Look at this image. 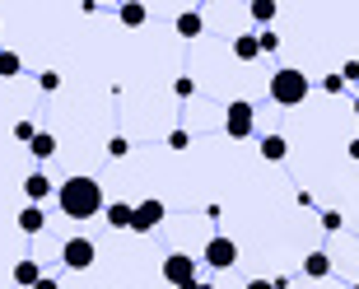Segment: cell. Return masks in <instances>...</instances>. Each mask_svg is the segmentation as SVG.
Instances as JSON below:
<instances>
[{"instance_id": "4316f807", "label": "cell", "mask_w": 359, "mask_h": 289, "mask_svg": "<svg viewBox=\"0 0 359 289\" xmlns=\"http://www.w3.org/2000/svg\"><path fill=\"white\" fill-rule=\"evenodd\" d=\"M187 144H191V135H187L182 126H177V131H168V149H187Z\"/></svg>"}, {"instance_id": "30bf717a", "label": "cell", "mask_w": 359, "mask_h": 289, "mask_svg": "<svg viewBox=\"0 0 359 289\" xmlns=\"http://www.w3.org/2000/svg\"><path fill=\"white\" fill-rule=\"evenodd\" d=\"M173 28H177V38H201V33H205V14L201 10H182L173 19Z\"/></svg>"}, {"instance_id": "83f0119b", "label": "cell", "mask_w": 359, "mask_h": 289, "mask_svg": "<svg viewBox=\"0 0 359 289\" xmlns=\"http://www.w3.org/2000/svg\"><path fill=\"white\" fill-rule=\"evenodd\" d=\"M341 79H346V84H359V61H346V66H341Z\"/></svg>"}, {"instance_id": "4dcf8cb0", "label": "cell", "mask_w": 359, "mask_h": 289, "mask_svg": "<svg viewBox=\"0 0 359 289\" xmlns=\"http://www.w3.org/2000/svg\"><path fill=\"white\" fill-rule=\"evenodd\" d=\"M346 154H350V159H359V135H355V140L346 144Z\"/></svg>"}, {"instance_id": "ac0fdd59", "label": "cell", "mask_w": 359, "mask_h": 289, "mask_svg": "<svg viewBox=\"0 0 359 289\" xmlns=\"http://www.w3.org/2000/svg\"><path fill=\"white\" fill-rule=\"evenodd\" d=\"M24 75V56L19 52H0V79H19Z\"/></svg>"}, {"instance_id": "8992f818", "label": "cell", "mask_w": 359, "mask_h": 289, "mask_svg": "<svg viewBox=\"0 0 359 289\" xmlns=\"http://www.w3.org/2000/svg\"><path fill=\"white\" fill-rule=\"evenodd\" d=\"M163 280H168L173 289H191V285H196V257L168 252V257H163Z\"/></svg>"}, {"instance_id": "f1b7e54d", "label": "cell", "mask_w": 359, "mask_h": 289, "mask_svg": "<svg viewBox=\"0 0 359 289\" xmlns=\"http://www.w3.org/2000/svg\"><path fill=\"white\" fill-rule=\"evenodd\" d=\"M243 289H276V285H271V280H248Z\"/></svg>"}, {"instance_id": "d6a6232c", "label": "cell", "mask_w": 359, "mask_h": 289, "mask_svg": "<svg viewBox=\"0 0 359 289\" xmlns=\"http://www.w3.org/2000/svg\"><path fill=\"white\" fill-rule=\"evenodd\" d=\"M355 117H359V93H355Z\"/></svg>"}, {"instance_id": "1f68e13d", "label": "cell", "mask_w": 359, "mask_h": 289, "mask_svg": "<svg viewBox=\"0 0 359 289\" xmlns=\"http://www.w3.org/2000/svg\"><path fill=\"white\" fill-rule=\"evenodd\" d=\"M191 289H215V285H205V280H196V285H191Z\"/></svg>"}, {"instance_id": "6da1fadb", "label": "cell", "mask_w": 359, "mask_h": 289, "mask_svg": "<svg viewBox=\"0 0 359 289\" xmlns=\"http://www.w3.org/2000/svg\"><path fill=\"white\" fill-rule=\"evenodd\" d=\"M56 206H61L66 220H93L107 206V196H103V187H98V177L75 173V177H66V182L56 187Z\"/></svg>"}, {"instance_id": "d6986e66", "label": "cell", "mask_w": 359, "mask_h": 289, "mask_svg": "<svg viewBox=\"0 0 359 289\" xmlns=\"http://www.w3.org/2000/svg\"><path fill=\"white\" fill-rule=\"evenodd\" d=\"M248 10H252V19H257V24H271V19H276V0H252Z\"/></svg>"}, {"instance_id": "7c38bea8", "label": "cell", "mask_w": 359, "mask_h": 289, "mask_svg": "<svg viewBox=\"0 0 359 289\" xmlns=\"http://www.w3.org/2000/svg\"><path fill=\"white\" fill-rule=\"evenodd\" d=\"M131 215H135V206H126V201H112V206H103L107 229H131Z\"/></svg>"}, {"instance_id": "e0dca14e", "label": "cell", "mask_w": 359, "mask_h": 289, "mask_svg": "<svg viewBox=\"0 0 359 289\" xmlns=\"http://www.w3.org/2000/svg\"><path fill=\"white\" fill-rule=\"evenodd\" d=\"M233 56H238V61H257V33H238V38H233Z\"/></svg>"}, {"instance_id": "d4e9b609", "label": "cell", "mask_w": 359, "mask_h": 289, "mask_svg": "<svg viewBox=\"0 0 359 289\" xmlns=\"http://www.w3.org/2000/svg\"><path fill=\"white\" fill-rule=\"evenodd\" d=\"M38 89L42 93H56V89H61V75H56V70H42V75H38Z\"/></svg>"}, {"instance_id": "cb8c5ba5", "label": "cell", "mask_w": 359, "mask_h": 289, "mask_svg": "<svg viewBox=\"0 0 359 289\" xmlns=\"http://www.w3.org/2000/svg\"><path fill=\"white\" fill-rule=\"evenodd\" d=\"M322 93L341 98V93H346V79H341V75H322Z\"/></svg>"}, {"instance_id": "ffe728a7", "label": "cell", "mask_w": 359, "mask_h": 289, "mask_svg": "<svg viewBox=\"0 0 359 289\" xmlns=\"http://www.w3.org/2000/svg\"><path fill=\"white\" fill-rule=\"evenodd\" d=\"M257 52H262V56L280 52V33H271V28H266V33H257Z\"/></svg>"}, {"instance_id": "7402d4cb", "label": "cell", "mask_w": 359, "mask_h": 289, "mask_svg": "<svg viewBox=\"0 0 359 289\" xmlns=\"http://www.w3.org/2000/svg\"><path fill=\"white\" fill-rule=\"evenodd\" d=\"M14 140H19V144H33V135H38V126H33V121H14Z\"/></svg>"}, {"instance_id": "5bb4252c", "label": "cell", "mask_w": 359, "mask_h": 289, "mask_svg": "<svg viewBox=\"0 0 359 289\" xmlns=\"http://www.w3.org/2000/svg\"><path fill=\"white\" fill-rule=\"evenodd\" d=\"M19 229H24V234H42V229H47L42 206H24V210H19Z\"/></svg>"}, {"instance_id": "52a82bcc", "label": "cell", "mask_w": 359, "mask_h": 289, "mask_svg": "<svg viewBox=\"0 0 359 289\" xmlns=\"http://www.w3.org/2000/svg\"><path fill=\"white\" fill-rule=\"evenodd\" d=\"M163 215H168V206H163L159 196H145L135 201V215H131V234H154L163 224Z\"/></svg>"}, {"instance_id": "ba28073f", "label": "cell", "mask_w": 359, "mask_h": 289, "mask_svg": "<svg viewBox=\"0 0 359 289\" xmlns=\"http://www.w3.org/2000/svg\"><path fill=\"white\" fill-rule=\"evenodd\" d=\"M24 196H28V206H42L47 196H56L52 177H47V173H28L24 177Z\"/></svg>"}, {"instance_id": "277c9868", "label": "cell", "mask_w": 359, "mask_h": 289, "mask_svg": "<svg viewBox=\"0 0 359 289\" xmlns=\"http://www.w3.org/2000/svg\"><path fill=\"white\" fill-rule=\"evenodd\" d=\"M201 262L210 266V271H233V266H238V243H233L229 234H210V238H205Z\"/></svg>"}, {"instance_id": "9c48e42d", "label": "cell", "mask_w": 359, "mask_h": 289, "mask_svg": "<svg viewBox=\"0 0 359 289\" xmlns=\"http://www.w3.org/2000/svg\"><path fill=\"white\" fill-rule=\"evenodd\" d=\"M332 271H336L332 252H308V257H304V276H308V280H327Z\"/></svg>"}, {"instance_id": "7a4b0ae2", "label": "cell", "mask_w": 359, "mask_h": 289, "mask_svg": "<svg viewBox=\"0 0 359 289\" xmlns=\"http://www.w3.org/2000/svg\"><path fill=\"white\" fill-rule=\"evenodd\" d=\"M271 103H280V107H299L308 98V89H313V84H308V75L304 70H294V66H280L276 75H271Z\"/></svg>"}, {"instance_id": "603a6c76", "label": "cell", "mask_w": 359, "mask_h": 289, "mask_svg": "<svg viewBox=\"0 0 359 289\" xmlns=\"http://www.w3.org/2000/svg\"><path fill=\"white\" fill-rule=\"evenodd\" d=\"M107 154H112V159H126V154H131V140H126V135H112V140H107Z\"/></svg>"}, {"instance_id": "5b68a950", "label": "cell", "mask_w": 359, "mask_h": 289, "mask_svg": "<svg viewBox=\"0 0 359 289\" xmlns=\"http://www.w3.org/2000/svg\"><path fill=\"white\" fill-rule=\"evenodd\" d=\"M93 262H98V243H93V238L75 234V238L61 243V266H66V271H89Z\"/></svg>"}, {"instance_id": "f546056e", "label": "cell", "mask_w": 359, "mask_h": 289, "mask_svg": "<svg viewBox=\"0 0 359 289\" xmlns=\"http://www.w3.org/2000/svg\"><path fill=\"white\" fill-rule=\"evenodd\" d=\"M33 289H61V285H56L52 276H42V280H38V285H33Z\"/></svg>"}, {"instance_id": "484cf974", "label": "cell", "mask_w": 359, "mask_h": 289, "mask_svg": "<svg viewBox=\"0 0 359 289\" xmlns=\"http://www.w3.org/2000/svg\"><path fill=\"white\" fill-rule=\"evenodd\" d=\"M173 93H177V98H191V93H196V79H191V75H177L173 79Z\"/></svg>"}, {"instance_id": "3957f363", "label": "cell", "mask_w": 359, "mask_h": 289, "mask_svg": "<svg viewBox=\"0 0 359 289\" xmlns=\"http://www.w3.org/2000/svg\"><path fill=\"white\" fill-rule=\"evenodd\" d=\"M252 131H257V107L248 103V98H233V103L224 107V135L229 140H248Z\"/></svg>"}, {"instance_id": "836d02e7", "label": "cell", "mask_w": 359, "mask_h": 289, "mask_svg": "<svg viewBox=\"0 0 359 289\" xmlns=\"http://www.w3.org/2000/svg\"><path fill=\"white\" fill-rule=\"evenodd\" d=\"M355 289H359V285H355Z\"/></svg>"}, {"instance_id": "9a60e30c", "label": "cell", "mask_w": 359, "mask_h": 289, "mask_svg": "<svg viewBox=\"0 0 359 289\" xmlns=\"http://www.w3.org/2000/svg\"><path fill=\"white\" fill-rule=\"evenodd\" d=\"M117 19H121V24H126V28H140V24H145V19H149V10H145V5H140V0H126V5H121V10H117Z\"/></svg>"}, {"instance_id": "2e32d148", "label": "cell", "mask_w": 359, "mask_h": 289, "mask_svg": "<svg viewBox=\"0 0 359 289\" xmlns=\"http://www.w3.org/2000/svg\"><path fill=\"white\" fill-rule=\"evenodd\" d=\"M28 154H33V159H52L56 154V135L52 131H38V135H33V144H28Z\"/></svg>"}, {"instance_id": "44dd1931", "label": "cell", "mask_w": 359, "mask_h": 289, "mask_svg": "<svg viewBox=\"0 0 359 289\" xmlns=\"http://www.w3.org/2000/svg\"><path fill=\"white\" fill-rule=\"evenodd\" d=\"M322 229H327V234H341V229H346V215L341 210H322Z\"/></svg>"}, {"instance_id": "8fae6325", "label": "cell", "mask_w": 359, "mask_h": 289, "mask_svg": "<svg viewBox=\"0 0 359 289\" xmlns=\"http://www.w3.org/2000/svg\"><path fill=\"white\" fill-rule=\"evenodd\" d=\"M10 276H14V285H19V289H33V285L42 280V266L33 262V257H24V262H14Z\"/></svg>"}, {"instance_id": "4fadbf2b", "label": "cell", "mask_w": 359, "mask_h": 289, "mask_svg": "<svg viewBox=\"0 0 359 289\" xmlns=\"http://www.w3.org/2000/svg\"><path fill=\"white\" fill-rule=\"evenodd\" d=\"M262 159L266 163H285L290 159V140L285 135H262Z\"/></svg>"}]
</instances>
